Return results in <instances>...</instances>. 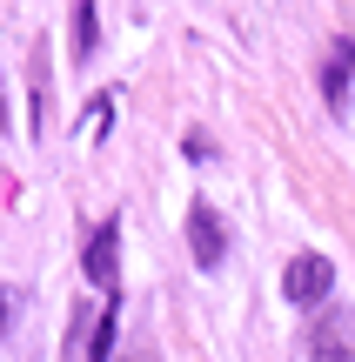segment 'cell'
<instances>
[{
	"instance_id": "9c48e42d",
	"label": "cell",
	"mask_w": 355,
	"mask_h": 362,
	"mask_svg": "<svg viewBox=\"0 0 355 362\" xmlns=\"http://www.w3.org/2000/svg\"><path fill=\"white\" fill-rule=\"evenodd\" d=\"M121 362H161V356H155V342H134V349L121 356Z\"/></svg>"
},
{
	"instance_id": "52a82bcc",
	"label": "cell",
	"mask_w": 355,
	"mask_h": 362,
	"mask_svg": "<svg viewBox=\"0 0 355 362\" xmlns=\"http://www.w3.org/2000/svg\"><path fill=\"white\" fill-rule=\"evenodd\" d=\"M114 329H121V296H107V309L94 315V349H88V362H107V349H114Z\"/></svg>"
},
{
	"instance_id": "8fae6325",
	"label": "cell",
	"mask_w": 355,
	"mask_h": 362,
	"mask_svg": "<svg viewBox=\"0 0 355 362\" xmlns=\"http://www.w3.org/2000/svg\"><path fill=\"white\" fill-rule=\"evenodd\" d=\"M0 121H7V94H0Z\"/></svg>"
},
{
	"instance_id": "8992f818",
	"label": "cell",
	"mask_w": 355,
	"mask_h": 362,
	"mask_svg": "<svg viewBox=\"0 0 355 362\" xmlns=\"http://www.w3.org/2000/svg\"><path fill=\"white\" fill-rule=\"evenodd\" d=\"M94 47H101V13L80 0L74 7V61H94Z\"/></svg>"
},
{
	"instance_id": "ba28073f",
	"label": "cell",
	"mask_w": 355,
	"mask_h": 362,
	"mask_svg": "<svg viewBox=\"0 0 355 362\" xmlns=\"http://www.w3.org/2000/svg\"><path fill=\"white\" fill-rule=\"evenodd\" d=\"M27 81H34V134H47V61L34 54V67H27Z\"/></svg>"
},
{
	"instance_id": "30bf717a",
	"label": "cell",
	"mask_w": 355,
	"mask_h": 362,
	"mask_svg": "<svg viewBox=\"0 0 355 362\" xmlns=\"http://www.w3.org/2000/svg\"><path fill=\"white\" fill-rule=\"evenodd\" d=\"M7 309H13V296H7V288H0V329H7Z\"/></svg>"
},
{
	"instance_id": "277c9868",
	"label": "cell",
	"mask_w": 355,
	"mask_h": 362,
	"mask_svg": "<svg viewBox=\"0 0 355 362\" xmlns=\"http://www.w3.org/2000/svg\"><path fill=\"white\" fill-rule=\"evenodd\" d=\"M80 269H88L94 288H107V296H114V282H121V221H114V215L88 235V262H80Z\"/></svg>"
},
{
	"instance_id": "7a4b0ae2",
	"label": "cell",
	"mask_w": 355,
	"mask_h": 362,
	"mask_svg": "<svg viewBox=\"0 0 355 362\" xmlns=\"http://www.w3.org/2000/svg\"><path fill=\"white\" fill-rule=\"evenodd\" d=\"M308 356L315 362H355V309H322L308 329Z\"/></svg>"
},
{
	"instance_id": "6da1fadb",
	"label": "cell",
	"mask_w": 355,
	"mask_h": 362,
	"mask_svg": "<svg viewBox=\"0 0 355 362\" xmlns=\"http://www.w3.org/2000/svg\"><path fill=\"white\" fill-rule=\"evenodd\" d=\"M282 296L295 302V309H329V296H335V262L329 255H315V248H308V255H295L289 269H282Z\"/></svg>"
},
{
	"instance_id": "3957f363",
	"label": "cell",
	"mask_w": 355,
	"mask_h": 362,
	"mask_svg": "<svg viewBox=\"0 0 355 362\" xmlns=\"http://www.w3.org/2000/svg\"><path fill=\"white\" fill-rule=\"evenodd\" d=\"M188 248H195V269H222L228 262V228H222V215H215V202L188 208Z\"/></svg>"
},
{
	"instance_id": "5b68a950",
	"label": "cell",
	"mask_w": 355,
	"mask_h": 362,
	"mask_svg": "<svg viewBox=\"0 0 355 362\" xmlns=\"http://www.w3.org/2000/svg\"><path fill=\"white\" fill-rule=\"evenodd\" d=\"M349 81H355V40H335L329 54H322V101L342 115L349 107Z\"/></svg>"
}]
</instances>
